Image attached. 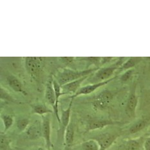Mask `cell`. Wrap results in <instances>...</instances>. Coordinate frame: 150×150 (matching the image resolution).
<instances>
[{"label": "cell", "instance_id": "obj_1", "mask_svg": "<svg viewBox=\"0 0 150 150\" xmlns=\"http://www.w3.org/2000/svg\"><path fill=\"white\" fill-rule=\"evenodd\" d=\"M99 69V68H93L77 71L69 69V68H64V69L58 71L56 76H55V79L62 86L67 83L79 79L80 78L89 76L90 74L93 73L95 71H97Z\"/></svg>", "mask_w": 150, "mask_h": 150}, {"label": "cell", "instance_id": "obj_2", "mask_svg": "<svg viewBox=\"0 0 150 150\" xmlns=\"http://www.w3.org/2000/svg\"><path fill=\"white\" fill-rule=\"evenodd\" d=\"M123 59L124 58H119V59L117 61L116 63L111 65V66L99 68L97 71L95 76L93 77L92 81V82L93 83V84L100 83L102 82V81H107L111 79L112 78L111 77L113 76V74L115 72V70L119 69V68L125 63Z\"/></svg>", "mask_w": 150, "mask_h": 150}, {"label": "cell", "instance_id": "obj_3", "mask_svg": "<svg viewBox=\"0 0 150 150\" xmlns=\"http://www.w3.org/2000/svg\"><path fill=\"white\" fill-rule=\"evenodd\" d=\"M113 98V94L109 90H104L93 99L92 105L97 110H103L109 106Z\"/></svg>", "mask_w": 150, "mask_h": 150}, {"label": "cell", "instance_id": "obj_4", "mask_svg": "<svg viewBox=\"0 0 150 150\" xmlns=\"http://www.w3.org/2000/svg\"><path fill=\"white\" fill-rule=\"evenodd\" d=\"M43 57H26L25 58V64L28 73L33 76L40 73L43 67Z\"/></svg>", "mask_w": 150, "mask_h": 150}, {"label": "cell", "instance_id": "obj_5", "mask_svg": "<svg viewBox=\"0 0 150 150\" xmlns=\"http://www.w3.org/2000/svg\"><path fill=\"white\" fill-rule=\"evenodd\" d=\"M117 137V135L105 133L97 135L96 137H93V139L96 140L99 144V150H106L115 142Z\"/></svg>", "mask_w": 150, "mask_h": 150}, {"label": "cell", "instance_id": "obj_6", "mask_svg": "<svg viewBox=\"0 0 150 150\" xmlns=\"http://www.w3.org/2000/svg\"><path fill=\"white\" fill-rule=\"evenodd\" d=\"M41 129H42V137L44 138L45 143L48 150H50L51 148L53 146L51 141V126H50V120L49 115H45L42 116V123H41Z\"/></svg>", "mask_w": 150, "mask_h": 150}, {"label": "cell", "instance_id": "obj_7", "mask_svg": "<svg viewBox=\"0 0 150 150\" xmlns=\"http://www.w3.org/2000/svg\"><path fill=\"white\" fill-rule=\"evenodd\" d=\"M137 104L138 97L135 92V86H134L130 91L126 106V112L129 116L135 117Z\"/></svg>", "mask_w": 150, "mask_h": 150}, {"label": "cell", "instance_id": "obj_8", "mask_svg": "<svg viewBox=\"0 0 150 150\" xmlns=\"http://www.w3.org/2000/svg\"><path fill=\"white\" fill-rule=\"evenodd\" d=\"M115 77H116L115 76L113 77H112L111 79L107 80V81H102V82L97 83L90 84H88V85L81 87V88L77 91V92L75 94V95L72 96V97H71V99H74L75 97H77L81 96V95H88V94L92 93L96 90L98 89L99 88H100L101 86H103L105 85V84H108L110 82L112 81L114 79H115Z\"/></svg>", "mask_w": 150, "mask_h": 150}, {"label": "cell", "instance_id": "obj_9", "mask_svg": "<svg viewBox=\"0 0 150 150\" xmlns=\"http://www.w3.org/2000/svg\"><path fill=\"white\" fill-rule=\"evenodd\" d=\"M88 77V76L83 77L80 79L76 80L72 82H70L69 83H67L64 85L62 86V92L64 94H70V93H74V95L76 94L77 91L81 88V85L85 79Z\"/></svg>", "mask_w": 150, "mask_h": 150}, {"label": "cell", "instance_id": "obj_10", "mask_svg": "<svg viewBox=\"0 0 150 150\" xmlns=\"http://www.w3.org/2000/svg\"><path fill=\"white\" fill-rule=\"evenodd\" d=\"M118 124L117 122L111 120L105 119H93L90 120L88 125V131H93L96 129H101L106 126L115 125Z\"/></svg>", "mask_w": 150, "mask_h": 150}, {"label": "cell", "instance_id": "obj_11", "mask_svg": "<svg viewBox=\"0 0 150 150\" xmlns=\"http://www.w3.org/2000/svg\"><path fill=\"white\" fill-rule=\"evenodd\" d=\"M53 79L50 78V80L48 81L47 84L46 88H45V99L47 100L48 104L52 106V108L55 107V103H56V98H55V93L54 92V89L52 84Z\"/></svg>", "mask_w": 150, "mask_h": 150}, {"label": "cell", "instance_id": "obj_12", "mask_svg": "<svg viewBox=\"0 0 150 150\" xmlns=\"http://www.w3.org/2000/svg\"><path fill=\"white\" fill-rule=\"evenodd\" d=\"M6 79H7V82L9 86H11L13 90H14L16 92L21 93L23 95H27V93L24 90L23 85L21 81L17 77L14 76H8L7 78H6Z\"/></svg>", "mask_w": 150, "mask_h": 150}, {"label": "cell", "instance_id": "obj_13", "mask_svg": "<svg viewBox=\"0 0 150 150\" xmlns=\"http://www.w3.org/2000/svg\"><path fill=\"white\" fill-rule=\"evenodd\" d=\"M142 144H144V142L142 138L129 139L125 142L120 150H140Z\"/></svg>", "mask_w": 150, "mask_h": 150}, {"label": "cell", "instance_id": "obj_14", "mask_svg": "<svg viewBox=\"0 0 150 150\" xmlns=\"http://www.w3.org/2000/svg\"><path fill=\"white\" fill-rule=\"evenodd\" d=\"M27 135L28 137L30 139H36L42 136L41 125L37 123L33 124L28 126L27 129Z\"/></svg>", "mask_w": 150, "mask_h": 150}, {"label": "cell", "instance_id": "obj_15", "mask_svg": "<svg viewBox=\"0 0 150 150\" xmlns=\"http://www.w3.org/2000/svg\"><path fill=\"white\" fill-rule=\"evenodd\" d=\"M73 99H71L70 103L69 104L68 108L66 110H61V122L62 125L64 128L66 129L67 127L69 125L70 120V113H71V106H72L73 103Z\"/></svg>", "mask_w": 150, "mask_h": 150}, {"label": "cell", "instance_id": "obj_16", "mask_svg": "<svg viewBox=\"0 0 150 150\" xmlns=\"http://www.w3.org/2000/svg\"><path fill=\"white\" fill-rule=\"evenodd\" d=\"M148 124V120L146 119H141L131 126L129 128V132L130 134H135V133L141 132V130L144 129Z\"/></svg>", "mask_w": 150, "mask_h": 150}, {"label": "cell", "instance_id": "obj_17", "mask_svg": "<svg viewBox=\"0 0 150 150\" xmlns=\"http://www.w3.org/2000/svg\"><path fill=\"white\" fill-rule=\"evenodd\" d=\"M142 58L138 57H129L128 60L125 61V63L122 64L121 67L119 68L120 70L121 71H126L128 70L133 69V67H135L137 64H139L141 61Z\"/></svg>", "mask_w": 150, "mask_h": 150}, {"label": "cell", "instance_id": "obj_18", "mask_svg": "<svg viewBox=\"0 0 150 150\" xmlns=\"http://www.w3.org/2000/svg\"><path fill=\"white\" fill-rule=\"evenodd\" d=\"M74 140V128L72 123H70L66 129L64 133V141L67 146L72 145Z\"/></svg>", "mask_w": 150, "mask_h": 150}, {"label": "cell", "instance_id": "obj_19", "mask_svg": "<svg viewBox=\"0 0 150 150\" xmlns=\"http://www.w3.org/2000/svg\"><path fill=\"white\" fill-rule=\"evenodd\" d=\"M32 113L41 116L47 115L48 113H52L54 112V110L50 109L46 105L42 104H35V105L32 106Z\"/></svg>", "mask_w": 150, "mask_h": 150}, {"label": "cell", "instance_id": "obj_20", "mask_svg": "<svg viewBox=\"0 0 150 150\" xmlns=\"http://www.w3.org/2000/svg\"><path fill=\"white\" fill-rule=\"evenodd\" d=\"M81 146L83 150H99V144L93 139L84 142Z\"/></svg>", "mask_w": 150, "mask_h": 150}, {"label": "cell", "instance_id": "obj_21", "mask_svg": "<svg viewBox=\"0 0 150 150\" xmlns=\"http://www.w3.org/2000/svg\"><path fill=\"white\" fill-rule=\"evenodd\" d=\"M1 118L3 123V126H4L5 133L12 126L13 122H14V119H13V117L11 115H2Z\"/></svg>", "mask_w": 150, "mask_h": 150}, {"label": "cell", "instance_id": "obj_22", "mask_svg": "<svg viewBox=\"0 0 150 150\" xmlns=\"http://www.w3.org/2000/svg\"><path fill=\"white\" fill-rule=\"evenodd\" d=\"M10 146V140L5 133H1L0 135V150H8Z\"/></svg>", "mask_w": 150, "mask_h": 150}, {"label": "cell", "instance_id": "obj_23", "mask_svg": "<svg viewBox=\"0 0 150 150\" xmlns=\"http://www.w3.org/2000/svg\"><path fill=\"white\" fill-rule=\"evenodd\" d=\"M29 124H30V120L27 118H24L18 120L16 125H17V127L19 131L23 132L25 130L27 129L29 126Z\"/></svg>", "mask_w": 150, "mask_h": 150}, {"label": "cell", "instance_id": "obj_24", "mask_svg": "<svg viewBox=\"0 0 150 150\" xmlns=\"http://www.w3.org/2000/svg\"><path fill=\"white\" fill-rule=\"evenodd\" d=\"M82 59L87 61L88 67H89L90 65L92 64L95 65L96 67H97V68H99V66H100L101 57H84Z\"/></svg>", "mask_w": 150, "mask_h": 150}, {"label": "cell", "instance_id": "obj_25", "mask_svg": "<svg viewBox=\"0 0 150 150\" xmlns=\"http://www.w3.org/2000/svg\"><path fill=\"white\" fill-rule=\"evenodd\" d=\"M133 73H134V70L133 69H130V70L125 71V72L120 77V81L123 83L127 82V81L129 80L130 78L132 77Z\"/></svg>", "mask_w": 150, "mask_h": 150}, {"label": "cell", "instance_id": "obj_26", "mask_svg": "<svg viewBox=\"0 0 150 150\" xmlns=\"http://www.w3.org/2000/svg\"><path fill=\"white\" fill-rule=\"evenodd\" d=\"M0 97H1V99H3L5 100L10 101V102H15V100L12 98V97L9 95V93L6 92V91L3 89L2 87L0 88Z\"/></svg>", "mask_w": 150, "mask_h": 150}, {"label": "cell", "instance_id": "obj_27", "mask_svg": "<svg viewBox=\"0 0 150 150\" xmlns=\"http://www.w3.org/2000/svg\"><path fill=\"white\" fill-rule=\"evenodd\" d=\"M62 60L61 61L65 64H69L71 63V62L74 61L75 57H62L60 58Z\"/></svg>", "mask_w": 150, "mask_h": 150}, {"label": "cell", "instance_id": "obj_28", "mask_svg": "<svg viewBox=\"0 0 150 150\" xmlns=\"http://www.w3.org/2000/svg\"><path fill=\"white\" fill-rule=\"evenodd\" d=\"M113 57H101V62H100V66L101 65H104L106 63H108L110 62L113 60Z\"/></svg>", "mask_w": 150, "mask_h": 150}, {"label": "cell", "instance_id": "obj_29", "mask_svg": "<svg viewBox=\"0 0 150 150\" xmlns=\"http://www.w3.org/2000/svg\"><path fill=\"white\" fill-rule=\"evenodd\" d=\"M143 146H144V150H150V137L144 140Z\"/></svg>", "mask_w": 150, "mask_h": 150}, {"label": "cell", "instance_id": "obj_30", "mask_svg": "<svg viewBox=\"0 0 150 150\" xmlns=\"http://www.w3.org/2000/svg\"><path fill=\"white\" fill-rule=\"evenodd\" d=\"M35 150H46V149H45L43 148H38L37 149H35Z\"/></svg>", "mask_w": 150, "mask_h": 150}]
</instances>
